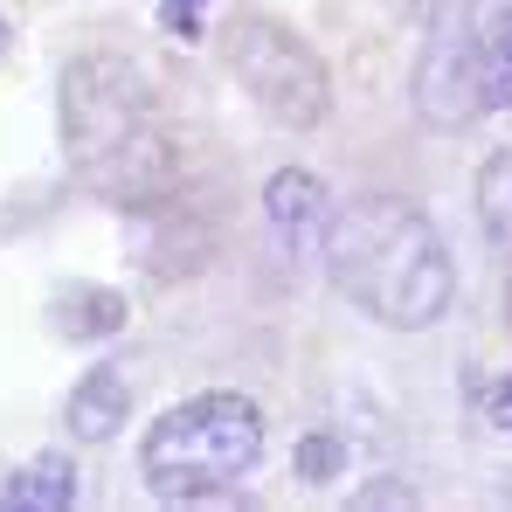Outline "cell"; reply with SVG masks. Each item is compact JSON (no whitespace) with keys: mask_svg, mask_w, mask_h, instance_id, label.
I'll list each match as a JSON object with an SVG mask.
<instances>
[{"mask_svg":"<svg viewBox=\"0 0 512 512\" xmlns=\"http://www.w3.org/2000/svg\"><path fill=\"white\" fill-rule=\"evenodd\" d=\"M326 270L346 298L395 326V333H416V326H436L450 312V291H457V270H450V250L443 236L429 229L423 208H409L402 194H360V201H340L326 215Z\"/></svg>","mask_w":512,"mask_h":512,"instance_id":"1","label":"cell"},{"mask_svg":"<svg viewBox=\"0 0 512 512\" xmlns=\"http://www.w3.org/2000/svg\"><path fill=\"white\" fill-rule=\"evenodd\" d=\"M256 457H263V409L250 395H194L146 429L139 471H146V492L187 506L243 485Z\"/></svg>","mask_w":512,"mask_h":512,"instance_id":"2","label":"cell"},{"mask_svg":"<svg viewBox=\"0 0 512 512\" xmlns=\"http://www.w3.org/2000/svg\"><path fill=\"white\" fill-rule=\"evenodd\" d=\"M222 56H229V70H236V84L250 90L256 104L277 118V125H291V132H312L319 118H326V104H333V84H326V63L291 35V28H277V21H256L243 14L229 35H222Z\"/></svg>","mask_w":512,"mask_h":512,"instance_id":"3","label":"cell"},{"mask_svg":"<svg viewBox=\"0 0 512 512\" xmlns=\"http://www.w3.org/2000/svg\"><path fill=\"white\" fill-rule=\"evenodd\" d=\"M153 125V90L125 56H77L63 70V146L77 167L111 160Z\"/></svg>","mask_w":512,"mask_h":512,"instance_id":"4","label":"cell"},{"mask_svg":"<svg viewBox=\"0 0 512 512\" xmlns=\"http://www.w3.org/2000/svg\"><path fill=\"white\" fill-rule=\"evenodd\" d=\"M506 0H436L423 28V56H416V111H423L436 132H457L478 118V97H471V49H478V28L499 14Z\"/></svg>","mask_w":512,"mask_h":512,"instance_id":"5","label":"cell"},{"mask_svg":"<svg viewBox=\"0 0 512 512\" xmlns=\"http://www.w3.org/2000/svg\"><path fill=\"white\" fill-rule=\"evenodd\" d=\"M263 215H270V229H277L284 250L298 256V263H312L319 243H326L333 201H326V187H319L305 167H284V173H270V187H263Z\"/></svg>","mask_w":512,"mask_h":512,"instance_id":"6","label":"cell"},{"mask_svg":"<svg viewBox=\"0 0 512 512\" xmlns=\"http://www.w3.org/2000/svg\"><path fill=\"white\" fill-rule=\"evenodd\" d=\"M0 506L14 512H70L77 506V464L63 450H42L35 464H21L7 485H0Z\"/></svg>","mask_w":512,"mask_h":512,"instance_id":"7","label":"cell"},{"mask_svg":"<svg viewBox=\"0 0 512 512\" xmlns=\"http://www.w3.org/2000/svg\"><path fill=\"white\" fill-rule=\"evenodd\" d=\"M471 97H478V111H512V0L478 28V49H471Z\"/></svg>","mask_w":512,"mask_h":512,"instance_id":"8","label":"cell"},{"mask_svg":"<svg viewBox=\"0 0 512 512\" xmlns=\"http://www.w3.org/2000/svg\"><path fill=\"white\" fill-rule=\"evenodd\" d=\"M125 416H132V388H125V374H118V367H90L84 381H77V395H70V429L90 436V443H104Z\"/></svg>","mask_w":512,"mask_h":512,"instance_id":"9","label":"cell"},{"mask_svg":"<svg viewBox=\"0 0 512 512\" xmlns=\"http://www.w3.org/2000/svg\"><path fill=\"white\" fill-rule=\"evenodd\" d=\"M125 326V298L111 284H70L56 298V333L63 340H111Z\"/></svg>","mask_w":512,"mask_h":512,"instance_id":"10","label":"cell"},{"mask_svg":"<svg viewBox=\"0 0 512 512\" xmlns=\"http://www.w3.org/2000/svg\"><path fill=\"white\" fill-rule=\"evenodd\" d=\"M478 222L499 250H512V153H492L478 173Z\"/></svg>","mask_w":512,"mask_h":512,"instance_id":"11","label":"cell"},{"mask_svg":"<svg viewBox=\"0 0 512 512\" xmlns=\"http://www.w3.org/2000/svg\"><path fill=\"white\" fill-rule=\"evenodd\" d=\"M340 464H346V443L333 436V429H319V436H305V443H298V478H305V485L340 478Z\"/></svg>","mask_w":512,"mask_h":512,"instance_id":"12","label":"cell"},{"mask_svg":"<svg viewBox=\"0 0 512 512\" xmlns=\"http://www.w3.org/2000/svg\"><path fill=\"white\" fill-rule=\"evenodd\" d=\"M471 409H478V423L512 429V367L485 374V381H471Z\"/></svg>","mask_w":512,"mask_h":512,"instance_id":"13","label":"cell"},{"mask_svg":"<svg viewBox=\"0 0 512 512\" xmlns=\"http://www.w3.org/2000/svg\"><path fill=\"white\" fill-rule=\"evenodd\" d=\"M201 7H208V0H160V21H167L173 35L194 42V35H201Z\"/></svg>","mask_w":512,"mask_h":512,"instance_id":"14","label":"cell"},{"mask_svg":"<svg viewBox=\"0 0 512 512\" xmlns=\"http://www.w3.org/2000/svg\"><path fill=\"white\" fill-rule=\"evenodd\" d=\"M506 319H512V270H506Z\"/></svg>","mask_w":512,"mask_h":512,"instance_id":"15","label":"cell"},{"mask_svg":"<svg viewBox=\"0 0 512 512\" xmlns=\"http://www.w3.org/2000/svg\"><path fill=\"white\" fill-rule=\"evenodd\" d=\"M0 49H7V28H0Z\"/></svg>","mask_w":512,"mask_h":512,"instance_id":"16","label":"cell"}]
</instances>
